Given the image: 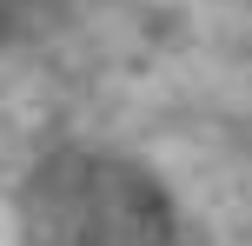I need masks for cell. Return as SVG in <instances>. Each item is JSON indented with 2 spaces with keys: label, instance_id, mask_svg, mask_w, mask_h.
Returning a JSON list of instances; mask_svg holds the SVG:
<instances>
[{
  "label": "cell",
  "instance_id": "1",
  "mask_svg": "<svg viewBox=\"0 0 252 246\" xmlns=\"http://www.w3.org/2000/svg\"><path fill=\"white\" fill-rule=\"evenodd\" d=\"M20 246H179V207L133 153L53 146L20 180Z\"/></svg>",
  "mask_w": 252,
  "mask_h": 246
},
{
  "label": "cell",
  "instance_id": "2",
  "mask_svg": "<svg viewBox=\"0 0 252 246\" xmlns=\"http://www.w3.org/2000/svg\"><path fill=\"white\" fill-rule=\"evenodd\" d=\"M60 7V0H0V40H20V34H33L47 13Z\"/></svg>",
  "mask_w": 252,
  "mask_h": 246
}]
</instances>
